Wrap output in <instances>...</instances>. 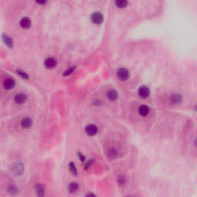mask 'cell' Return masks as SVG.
<instances>
[{"label": "cell", "mask_w": 197, "mask_h": 197, "mask_svg": "<svg viewBox=\"0 0 197 197\" xmlns=\"http://www.w3.org/2000/svg\"><path fill=\"white\" fill-rule=\"evenodd\" d=\"M116 75H117V78L119 79L120 81H126L129 77V72L126 68L121 67L116 72Z\"/></svg>", "instance_id": "6da1fadb"}, {"label": "cell", "mask_w": 197, "mask_h": 197, "mask_svg": "<svg viewBox=\"0 0 197 197\" xmlns=\"http://www.w3.org/2000/svg\"><path fill=\"white\" fill-rule=\"evenodd\" d=\"M139 96L143 98H146L149 96L150 95V89L149 87L146 86H142L139 87L138 90Z\"/></svg>", "instance_id": "7a4b0ae2"}, {"label": "cell", "mask_w": 197, "mask_h": 197, "mask_svg": "<svg viewBox=\"0 0 197 197\" xmlns=\"http://www.w3.org/2000/svg\"><path fill=\"white\" fill-rule=\"evenodd\" d=\"M91 20L96 25H100L103 22V15L100 13H95L91 16Z\"/></svg>", "instance_id": "3957f363"}, {"label": "cell", "mask_w": 197, "mask_h": 197, "mask_svg": "<svg viewBox=\"0 0 197 197\" xmlns=\"http://www.w3.org/2000/svg\"><path fill=\"white\" fill-rule=\"evenodd\" d=\"M85 132L88 136H93L97 133L98 132V129L97 127L93 124H89L88 126H86L85 128Z\"/></svg>", "instance_id": "277c9868"}, {"label": "cell", "mask_w": 197, "mask_h": 197, "mask_svg": "<svg viewBox=\"0 0 197 197\" xmlns=\"http://www.w3.org/2000/svg\"><path fill=\"white\" fill-rule=\"evenodd\" d=\"M57 65V62H56V59L55 58H52V57H49V58L46 59L44 62V66L46 69H54L55 67Z\"/></svg>", "instance_id": "5b68a950"}, {"label": "cell", "mask_w": 197, "mask_h": 197, "mask_svg": "<svg viewBox=\"0 0 197 197\" xmlns=\"http://www.w3.org/2000/svg\"><path fill=\"white\" fill-rule=\"evenodd\" d=\"M12 170H13V173L15 175H20V174L23 173L24 166L21 163H16L15 165H13Z\"/></svg>", "instance_id": "8992f818"}, {"label": "cell", "mask_w": 197, "mask_h": 197, "mask_svg": "<svg viewBox=\"0 0 197 197\" xmlns=\"http://www.w3.org/2000/svg\"><path fill=\"white\" fill-rule=\"evenodd\" d=\"M21 126L23 129H29L32 126V119L29 117H24L21 121Z\"/></svg>", "instance_id": "52a82bcc"}, {"label": "cell", "mask_w": 197, "mask_h": 197, "mask_svg": "<svg viewBox=\"0 0 197 197\" xmlns=\"http://www.w3.org/2000/svg\"><path fill=\"white\" fill-rule=\"evenodd\" d=\"M150 109L149 107L146 105H142L139 108V113L141 116H147L149 114Z\"/></svg>", "instance_id": "ba28073f"}, {"label": "cell", "mask_w": 197, "mask_h": 197, "mask_svg": "<svg viewBox=\"0 0 197 197\" xmlns=\"http://www.w3.org/2000/svg\"><path fill=\"white\" fill-rule=\"evenodd\" d=\"M3 86L6 89H12L15 87V82L13 79H6L3 82Z\"/></svg>", "instance_id": "9c48e42d"}, {"label": "cell", "mask_w": 197, "mask_h": 197, "mask_svg": "<svg viewBox=\"0 0 197 197\" xmlns=\"http://www.w3.org/2000/svg\"><path fill=\"white\" fill-rule=\"evenodd\" d=\"M106 96L109 100L115 101L118 98V92H116V90L110 89L106 93Z\"/></svg>", "instance_id": "30bf717a"}, {"label": "cell", "mask_w": 197, "mask_h": 197, "mask_svg": "<svg viewBox=\"0 0 197 197\" xmlns=\"http://www.w3.org/2000/svg\"><path fill=\"white\" fill-rule=\"evenodd\" d=\"M14 99H15V102L17 104H23L26 101V99H27V96L23 93H20V94H17L15 96Z\"/></svg>", "instance_id": "8fae6325"}, {"label": "cell", "mask_w": 197, "mask_h": 197, "mask_svg": "<svg viewBox=\"0 0 197 197\" xmlns=\"http://www.w3.org/2000/svg\"><path fill=\"white\" fill-rule=\"evenodd\" d=\"M115 4L119 9H125L129 4V0H115Z\"/></svg>", "instance_id": "7c38bea8"}, {"label": "cell", "mask_w": 197, "mask_h": 197, "mask_svg": "<svg viewBox=\"0 0 197 197\" xmlns=\"http://www.w3.org/2000/svg\"><path fill=\"white\" fill-rule=\"evenodd\" d=\"M20 26L23 29H28L31 26V21L29 18H22L20 21Z\"/></svg>", "instance_id": "4fadbf2b"}, {"label": "cell", "mask_w": 197, "mask_h": 197, "mask_svg": "<svg viewBox=\"0 0 197 197\" xmlns=\"http://www.w3.org/2000/svg\"><path fill=\"white\" fill-rule=\"evenodd\" d=\"M182 96L180 94H174L170 97V100L174 104H180L182 102Z\"/></svg>", "instance_id": "5bb4252c"}, {"label": "cell", "mask_w": 197, "mask_h": 197, "mask_svg": "<svg viewBox=\"0 0 197 197\" xmlns=\"http://www.w3.org/2000/svg\"><path fill=\"white\" fill-rule=\"evenodd\" d=\"M107 156L110 159H115L118 156V151L115 149H109L107 152Z\"/></svg>", "instance_id": "9a60e30c"}, {"label": "cell", "mask_w": 197, "mask_h": 197, "mask_svg": "<svg viewBox=\"0 0 197 197\" xmlns=\"http://www.w3.org/2000/svg\"><path fill=\"white\" fill-rule=\"evenodd\" d=\"M79 188V186L76 182H71L69 185V190L70 193H75Z\"/></svg>", "instance_id": "2e32d148"}, {"label": "cell", "mask_w": 197, "mask_h": 197, "mask_svg": "<svg viewBox=\"0 0 197 197\" xmlns=\"http://www.w3.org/2000/svg\"><path fill=\"white\" fill-rule=\"evenodd\" d=\"M3 40H4V42L6 43V44L8 46H9V47H12V46H13V43L9 36H8L6 35L3 36Z\"/></svg>", "instance_id": "e0dca14e"}, {"label": "cell", "mask_w": 197, "mask_h": 197, "mask_svg": "<svg viewBox=\"0 0 197 197\" xmlns=\"http://www.w3.org/2000/svg\"><path fill=\"white\" fill-rule=\"evenodd\" d=\"M36 194L38 196L44 195V188L40 184L37 185L36 187Z\"/></svg>", "instance_id": "ac0fdd59"}, {"label": "cell", "mask_w": 197, "mask_h": 197, "mask_svg": "<svg viewBox=\"0 0 197 197\" xmlns=\"http://www.w3.org/2000/svg\"><path fill=\"white\" fill-rule=\"evenodd\" d=\"M69 170H70L71 173H72L73 174L76 175V173H77V169H76V167H75V164H74L73 163H69Z\"/></svg>", "instance_id": "d6986e66"}, {"label": "cell", "mask_w": 197, "mask_h": 197, "mask_svg": "<svg viewBox=\"0 0 197 197\" xmlns=\"http://www.w3.org/2000/svg\"><path fill=\"white\" fill-rule=\"evenodd\" d=\"M118 182L119 184L121 185V186H122V185L125 184V182H126V179H125L124 176H119V177L118 178Z\"/></svg>", "instance_id": "ffe728a7"}, {"label": "cell", "mask_w": 197, "mask_h": 197, "mask_svg": "<svg viewBox=\"0 0 197 197\" xmlns=\"http://www.w3.org/2000/svg\"><path fill=\"white\" fill-rule=\"evenodd\" d=\"M75 69V67H72V68H70V69H69V70H67L66 73H65V75H69L71 73H73V71Z\"/></svg>", "instance_id": "44dd1931"}, {"label": "cell", "mask_w": 197, "mask_h": 197, "mask_svg": "<svg viewBox=\"0 0 197 197\" xmlns=\"http://www.w3.org/2000/svg\"><path fill=\"white\" fill-rule=\"evenodd\" d=\"M37 3H39L40 5H44L45 4V2H47V0H36Z\"/></svg>", "instance_id": "7402d4cb"}, {"label": "cell", "mask_w": 197, "mask_h": 197, "mask_svg": "<svg viewBox=\"0 0 197 197\" xmlns=\"http://www.w3.org/2000/svg\"><path fill=\"white\" fill-rule=\"evenodd\" d=\"M18 73L20 74V75H22L23 78H28V76H27V75H26V73H21V72H18Z\"/></svg>", "instance_id": "603a6c76"}, {"label": "cell", "mask_w": 197, "mask_h": 197, "mask_svg": "<svg viewBox=\"0 0 197 197\" xmlns=\"http://www.w3.org/2000/svg\"><path fill=\"white\" fill-rule=\"evenodd\" d=\"M79 158L81 159V160L82 161V162H83L84 159H84V156H82V155L81 153H79Z\"/></svg>", "instance_id": "cb8c5ba5"}, {"label": "cell", "mask_w": 197, "mask_h": 197, "mask_svg": "<svg viewBox=\"0 0 197 197\" xmlns=\"http://www.w3.org/2000/svg\"><path fill=\"white\" fill-rule=\"evenodd\" d=\"M195 143H196V146H197V139H196V142H195Z\"/></svg>", "instance_id": "d4e9b609"}]
</instances>
